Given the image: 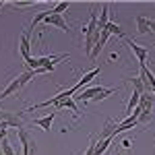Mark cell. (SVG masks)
Masks as SVG:
<instances>
[{
	"instance_id": "9c48e42d",
	"label": "cell",
	"mask_w": 155,
	"mask_h": 155,
	"mask_svg": "<svg viewBox=\"0 0 155 155\" xmlns=\"http://www.w3.org/2000/svg\"><path fill=\"white\" fill-rule=\"evenodd\" d=\"M110 23V4L104 2L101 4V12H99V19H97V31H104Z\"/></svg>"
},
{
	"instance_id": "277c9868",
	"label": "cell",
	"mask_w": 155,
	"mask_h": 155,
	"mask_svg": "<svg viewBox=\"0 0 155 155\" xmlns=\"http://www.w3.org/2000/svg\"><path fill=\"white\" fill-rule=\"evenodd\" d=\"M126 44H128V48L134 52V56L139 58V64H147V56H149V50L143 48V46H139L137 41H132V39H128V37H126Z\"/></svg>"
},
{
	"instance_id": "7c38bea8",
	"label": "cell",
	"mask_w": 155,
	"mask_h": 155,
	"mask_svg": "<svg viewBox=\"0 0 155 155\" xmlns=\"http://www.w3.org/2000/svg\"><path fill=\"white\" fill-rule=\"evenodd\" d=\"M112 141H114L112 137H107V139H104V141H97V143H95V153H93V155H104L107 151V147L112 145Z\"/></svg>"
},
{
	"instance_id": "6da1fadb",
	"label": "cell",
	"mask_w": 155,
	"mask_h": 155,
	"mask_svg": "<svg viewBox=\"0 0 155 155\" xmlns=\"http://www.w3.org/2000/svg\"><path fill=\"white\" fill-rule=\"evenodd\" d=\"M33 79V71H25V72H21L17 79H12L11 83H8V87L4 89V91H0V101L2 99H6V97H11V95H15L17 91H21L25 85L29 83Z\"/></svg>"
},
{
	"instance_id": "44dd1931",
	"label": "cell",
	"mask_w": 155,
	"mask_h": 155,
	"mask_svg": "<svg viewBox=\"0 0 155 155\" xmlns=\"http://www.w3.org/2000/svg\"><path fill=\"white\" fill-rule=\"evenodd\" d=\"M147 21H149V31L155 33V19H147Z\"/></svg>"
},
{
	"instance_id": "30bf717a",
	"label": "cell",
	"mask_w": 155,
	"mask_h": 155,
	"mask_svg": "<svg viewBox=\"0 0 155 155\" xmlns=\"http://www.w3.org/2000/svg\"><path fill=\"white\" fill-rule=\"evenodd\" d=\"M106 29L110 31V35H118L120 39H126V33H124V29H122V27H120L118 23H114V21H110Z\"/></svg>"
},
{
	"instance_id": "e0dca14e",
	"label": "cell",
	"mask_w": 155,
	"mask_h": 155,
	"mask_svg": "<svg viewBox=\"0 0 155 155\" xmlns=\"http://www.w3.org/2000/svg\"><path fill=\"white\" fill-rule=\"evenodd\" d=\"M139 101H141V95L132 91V95H130V101H128V106H126V114H128V116H130V112H132V110H134V107L139 106Z\"/></svg>"
},
{
	"instance_id": "ac0fdd59",
	"label": "cell",
	"mask_w": 155,
	"mask_h": 155,
	"mask_svg": "<svg viewBox=\"0 0 155 155\" xmlns=\"http://www.w3.org/2000/svg\"><path fill=\"white\" fill-rule=\"evenodd\" d=\"M116 91H118V89H114V87H112V89H104V87H101V91H99V93H97V95H95V99H93V101H104L106 97L114 95Z\"/></svg>"
},
{
	"instance_id": "7402d4cb",
	"label": "cell",
	"mask_w": 155,
	"mask_h": 155,
	"mask_svg": "<svg viewBox=\"0 0 155 155\" xmlns=\"http://www.w3.org/2000/svg\"><path fill=\"white\" fill-rule=\"evenodd\" d=\"M151 93H153V95H155V87H151Z\"/></svg>"
},
{
	"instance_id": "2e32d148",
	"label": "cell",
	"mask_w": 155,
	"mask_h": 155,
	"mask_svg": "<svg viewBox=\"0 0 155 155\" xmlns=\"http://www.w3.org/2000/svg\"><path fill=\"white\" fill-rule=\"evenodd\" d=\"M132 91L139 93V95H143L145 91H147L145 85H143V81H141V77H134V79H132Z\"/></svg>"
},
{
	"instance_id": "d6986e66",
	"label": "cell",
	"mask_w": 155,
	"mask_h": 155,
	"mask_svg": "<svg viewBox=\"0 0 155 155\" xmlns=\"http://www.w3.org/2000/svg\"><path fill=\"white\" fill-rule=\"evenodd\" d=\"M48 15H50V11H39V12H37L35 17H33V21H31V29H35L41 21H46V17H48Z\"/></svg>"
},
{
	"instance_id": "9a60e30c",
	"label": "cell",
	"mask_w": 155,
	"mask_h": 155,
	"mask_svg": "<svg viewBox=\"0 0 155 155\" xmlns=\"http://www.w3.org/2000/svg\"><path fill=\"white\" fill-rule=\"evenodd\" d=\"M0 151H2V155H15V149H12V145H11V141H8V137L0 141Z\"/></svg>"
},
{
	"instance_id": "8fae6325",
	"label": "cell",
	"mask_w": 155,
	"mask_h": 155,
	"mask_svg": "<svg viewBox=\"0 0 155 155\" xmlns=\"http://www.w3.org/2000/svg\"><path fill=\"white\" fill-rule=\"evenodd\" d=\"M64 107H68L72 112H77V104H74V99L72 97H64V99H60L58 104L54 106V110H64Z\"/></svg>"
},
{
	"instance_id": "4fadbf2b",
	"label": "cell",
	"mask_w": 155,
	"mask_h": 155,
	"mask_svg": "<svg viewBox=\"0 0 155 155\" xmlns=\"http://www.w3.org/2000/svg\"><path fill=\"white\" fill-rule=\"evenodd\" d=\"M149 31V21H147V17H137V33L139 35H145Z\"/></svg>"
},
{
	"instance_id": "5b68a950",
	"label": "cell",
	"mask_w": 155,
	"mask_h": 155,
	"mask_svg": "<svg viewBox=\"0 0 155 155\" xmlns=\"http://www.w3.org/2000/svg\"><path fill=\"white\" fill-rule=\"evenodd\" d=\"M46 23L58 27L60 31H64V33H68V31H71V27H68V23H66L64 19H62V15H52V12H50L48 17H46Z\"/></svg>"
},
{
	"instance_id": "5bb4252c",
	"label": "cell",
	"mask_w": 155,
	"mask_h": 155,
	"mask_svg": "<svg viewBox=\"0 0 155 155\" xmlns=\"http://www.w3.org/2000/svg\"><path fill=\"white\" fill-rule=\"evenodd\" d=\"M68 6H71L68 0H66V2H56V4L50 8V12H52V15H62L64 11H68Z\"/></svg>"
},
{
	"instance_id": "cb8c5ba5",
	"label": "cell",
	"mask_w": 155,
	"mask_h": 155,
	"mask_svg": "<svg viewBox=\"0 0 155 155\" xmlns=\"http://www.w3.org/2000/svg\"><path fill=\"white\" fill-rule=\"evenodd\" d=\"M0 155H2V151H0Z\"/></svg>"
},
{
	"instance_id": "7a4b0ae2",
	"label": "cell",
	"mask_w": 155,
	"mask_h": 155,
	"mask_svg": "<svg viewBox=\"0 0 155 155\" xmlns=\"http://www.w3.org/2000/svg\"><path fill=\"white\" fill-rule=\"evenodd\" d=\"M60 60H68V54H60V56H39V58H29L27 64V71H37L41 66H50V64H58Z\"/></svg>"
},
{
	"instance_id": "ba28073f",
	"label": "cell",
	"mask_w": 155,
	"mask_h": 155,
	"mask_svg": "<svg viewBox=\"0 0 155 155\" xmlns=\"http://www.w3.org/2000/svg\"><path fill=\"white\" fill-rule=\"evenodd\" d=\"M54 118H56V112H50V114L41 116V118H35L33 122H35V124H37V126H39V128H41L44 132H50L52 124H54Z\"/></svg>"
},
{
	"instance_id": "603a6c76",
	"label": "cell",
	"mask_w": 155,
	"mask_h": 155,
	"mask_svg": "<svg viewBox=\"0 0 155 155\" xmlns=\"http://www.w3.org/2000/svg\"><path fill=\"white\" fill-rule=\"evenodd\" d=\"M122 155H128V153H122Z\"/></svg>"
},
{
	"instance_id": "52a82bcc",
	"label": "cell",
	"mask_w": 155,
	"mask_h": 155,
	"mask_svg": "<svg viewBox=\"0 0 155 155\" xmlns=\"http://www.w3.org/2000/svg\"><path fill=\"white\" fill-rule=\"evenodd\" d=\"M99 72H101V68H93V71H89L87 74H83V77H81V81L74 85V87H71V89H72V93H79V91L83 89V85L91 83V81H93V79L97 77V74H99Z\"/></svg>"
},
{
	"instance_id": "ffe728a7",
	"label": "cell",
	"mask_w": 155,
	"mask_h": 155,
	"mask_svg": "<svg viewBox=\"0 0 155 155\" xmlns=\"http://www.w3.org/2000/svg\"><path fill=\"white\" fill-rule=\"evenodd\" d=\"M147 122H151V112H141V116H139V124H147Z\"/></svg>"
},
{
	"instance_id": "3957f363",
	"label": "cell",
	"mask_w": 155,
	"mask_h": 155,
	"mask_svg": "<svg viewBox=\"0 0 155 155\" xmlns=\"http://www.w3.org/2000/svg\"><path fill=\"white\" fill-rule=\"evenodd\" d=\"M17 134H19L21 145H23V155H35V139L25 130V128H19Z\"/></svg>"
},
{
	"instance_id": "8992f818",
	"label": "cell",
	"mask_w": 155,
	"mask_h": 155,
	"mask_svg": "<svg viewBox=\"0 0 155 155\" xmlns=\"http://www.w3.org/2000/svg\"><path fill=\"white\" fill-rule=\"evenodd\" d=\"M19 52H21V56H23L25 62L31 58V39H29V31L21 35V41H19Z\"/></svg>"
}]
</instances>
